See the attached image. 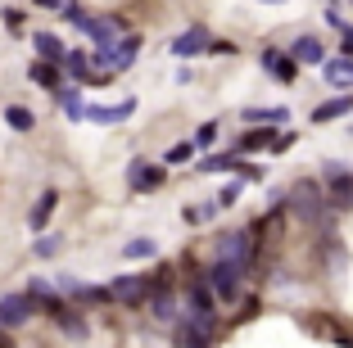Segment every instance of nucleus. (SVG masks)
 Segmentation results:
<instances>
[{
  "label": "nucleus",
  "mask_w": 353,
  "mask_h": 348,
  "mask_svg": "<svg viewBox=\"0 0 353 348\" xmlns=\"http://www.w3.org/2000/svg\"><path fill=\"white\" fill-rule=\"evenodd\" d=\"M259 63H263V72H272V77H276V82H285V86L299 77V59H294L290 50H276V45H268V50L259 54Z\"/></svg>",
  "instance_id": "1a4fd4ad"
},
{
  "label": "nucleus",
  "mask_w": 353,
  "mask_h": 348,
  "mask_svg": "<svg viewBox=\"0 0 353 348\" xmlns=\"http://www.w3.org/2000/svg\"><path fill=\"white\" fill-rule=\"evenodd\" d=\"M28 298L37 303V312H46V317H54V321L68 312V298H63V289L46 285V280H32V285H28Z\"/></svg>",
  "instance_id": "6e6552de"
},
{
  "label": "nucleus",
  "mask_w": 353,
  "mask_h": 348,
  "mask_svg": "<svg viewBox=\"0 0 353 348\" xmlns=\"http://www.w3.org/2000/svg\"><path fill=\"white\" fill-rule=\"evenodd\" d=\"M208 45H213L208 28H204V23H195V28H186L172 41V54H176V59H195V54H208Z\"/></svg>",
  "instance_id": "9d476101"
},
{
  "label": "nucleus",
  "mask_w": 353,
  "mask_h": 348,
  "mask_svg": "<svg viewBox=\"0 0 353 348\" xmlns=\"http://www.w3.org/2000/svg\"><path fill=\"white\" fill-rule=\"evenodd\" d=\"M59 100H63V113H68L73 123H82V118H86V104H82V95H77L73 86H63V91H59Z\"/></svg>",
  "instance_id": "393cba45"
},
{
  "label": "nucleus",
  "mask_w": 353,
  "mask_h": 348,
  "mask_svg": "<svg viewBox=\"0 0 353 348\" xmlns=\"http://www.w3.org/2000/svg\"><path fill=\"white\" fill-rule=\"evenodd\" d=\"M54 208H59V190H46V195L37 199V204H32V213H28V226L37 231V236H41V231H46V222L54 217Z\"/></svg>",
  "instance_id": "dca6fc26"
},
{
  "label": "nucleus",
  "mask_w": 353,
  "mask_h": 348,
  "mask_svg": "<svg viewBox=\"0 0 353 348\" xmlns=\"http://www.w3.org/2000/svg\"><path fill=\"white\" fill-rule=\"evenodd\" d=\"M136 113V100H123V104H91L86 109V123H127Z\"/></svg>",
  "instance_id": "ddd939ff"
},
{
  "label": "nucleus",
  "mask_w": 353,
  "mask_h": 348,
  "mask_svg": "<svg viewBox=\"0 0 353 348\" xmlns=\"http://www.w3.org/2000/svg\"><path fill=\"white\" fill-rule=\"evenodd\" d=\"M176 348H213V330L186 317L181 326H176Z\"/></svg>",
  "instance_id": "4468645a"
},
{
  "label": "nucleus",
  "mask_w": 353,
  "mask_h": 348,
  "mask_svg": "<svg viewBox=\"0 0 353 348\" xmlns=\"http://www.w3.org/2000/svg\"><path fill=\"white\" fill-rule=\"evenodd\" d=\"M150 312H154L159 321H172V317H176V303H172V294H168V285L154 289V298H150Z\"/></svg>",
  "instance_id": "b1692460"
},
{
  "label": "nucleus",
  "mask_w": 353,
  "mask_h": 348,
  "mask_svg": "<svg viewBox=\"0 0 353 348\" xmlns=\"http://www.w3.org/2000/svg\"><path fill=\"white\" fill-rule=\"evenodd\" d=\"M5 127H10V132H32V127H37V113H32L28 104H5Z\"/></svg>",
  "instance_id": "aec40b11"
},
{
  "label": "nucleus",
  "mask_w": 353,
  "mask_h": 348,
  "mask_svg": "<svg viewBox=\"0 0 353 348\" xmlns=\"http://www.w3.org/2000/svg\"><path fill=\"white\" fill-rule=\"evenodd\" d=\"M285 204L299 213V222L317 226L331 217V199H326V185L322 181H294L290 190H285Z\"/></svg>",
  "instance_id": "f257e3e1"
},
{
  "label": "nucleus",
  "mask_w": 353,
  "mask_h": 348,
  "mask_svg": "<svg viewBox=\"0 0 353 348\" xmlns=\"http://www.w3.org/2000/svg\"><path fill=\"white\" fill-rule=\"evenodd\" d=\"M322 77L349 95V91H353V59H349V54H335V59H326V63H322Z\"/></svg>",
  "instance_id": "f8f14e48"
},
{
  "label": "nucleus",
  "mask_w": 353,
  "mask_h": 348,
  "mask_svg": "<svg viewBox=\"0 0 353 348\" xmlns=\"http://www.w3.org/2000/svg\"><path fill=\"white\" fill-rule=\"evenodd\" d=\"M208 54H218V59H227V54H236V45H231V41H213V45H208Z\"/></svg>",
  "instance_id": "72a5a7b5"
},
{
  "label": "nucleus",
  "mask_w": 353,
  "mask_h": 348,
  "mask_svg": "<svg viewBox=\"0 0 353 348\" xmlns=\"http://www.w3.org/2000/svg\"><path fill=\"white\" fill-rule=\"evenodd\" d=\"M322 185L331 208H353V172L340 163V158H326L322 163Z\"/></svg>",
  "instance_id": "20e7f679"
},
{
  "label": "nucleus",
  "mask_w": 353,
  "mask_h": 348,
  "mask_svg": "<svg viewBox=\"0 0 353 348\" xmlns=\"http://www.w3.org/2000/svg\"><path fill=\"white\" fill-rule=\"evenodd\" d=\"M195 150H199L195 141H176L172 150L163 154V163H190V158H195Z\"/></svg>",
  "instance_id": "cd10ccee"
},
{
  "label": "nucleus",
  "mask_w": 353,
  "mask_h": 348,
  "mask_svg": "<svg viewBox=\"0 0 353 348\" xmlns=\"http://www.w3.org/2000/svg\"><path fill=\"white\" fill-rule=\"evenodd\" d=\"M276 145V127H254L236 141V154H259V150H272Z\"/></svg>",
  "instance_id": "a211bd4d"
},
{
  "label": "nucleus",
  "mask_w": 353,
  "mask_h": 348,
  "mask_svg": "<svg viewBox=\"0 0 353 348\" xmlns=\"http://www.w3.org/2000/svg\"><path fill=\"white\" fill-rule=\"evenodd\" d=\"M349 5H353V0H349Z\"/></svg>",
  "instance_id": "ea45409f"
},
{
  "label": "nucleus",
  "mask_w": 353,
  "mask_h": 348,
  "mask_svg": "<svg viewBox=\"0 0 353 348\" xmlns=\"http://www.w3.org/2000/svg\"><path fill=\"white\" fill-rule=\"evenodd\" d=\"M254 249H259V222L245 226V231H227V236H218V258L240 263L245 272L254 267Z\"/></svg>",
  "instance_id": "7ed1b4c3"
},
{
  "label": "nucleus",
  "mask_w": 353,
  "mask_h": 348,
  "mask_svg": "<svg viewBox=\"0 0 353 348\" xmlns=\"http://www.w3.org/2000/svg\"><path fill=\"white\" fill-rule=\"evenodd\" d=\"M154 254H159V245H154L150 236L127 240V245H123V258H127V263H141V258H154Z\"/></svg>",
  "instance_id": "5701e85b"
},
{
  "label": "nucleus",
  "mask_w": 353,
  "mask_h": 348,
  "mask_svg": "<svg viewBox=\"0 0 353 348\" xmlns=\"http://www.w3.org/2000/svg\"><path fill=\"white\" fill-rule=\"evenodd\" d=\"M259 5H285V0H259Z\"/></svg>",
  "instance_id": "4c0bfd02"
},
{
  "label": "nucleus",
  "mask_w": 353,
  "mask_h": 348,
  "mask_svg": "<svg viewBox=\"0 0 353 348\" xmlns=\"http://www.w3.org/2000/svg\"><path fill=\"white\" fill-rule=\"evenodd\" d=\"M59 249H63L59 236H37V240H32V254H37V258H54Z\"/></svg>",
  "instance_id": "c85d7f7f"
},
{
  "label": "nucleus",
  "mask_w": 353,
  "mask_h": 348,
  "mask_svg": "<svg viewBox=\"0 0 353 348\" xmlns=\"http://www.w3.org/2000/svg\"><path fill=\"white\" fill-rule=\"evenodd\" d=\"M213 141H218V123H204V127L195 132V145H199V150H208Z\"/></svg>",
  "instance_id": "2f4dec72"
},
{
  "label": "nucleus",
  "mask_w": 353,
  "mask_h": 348,
  "mask_svg": "<svg viewBox=\"0 0 353 348\" xmlns=\"http://www.w3.org/2000/svg\"><path fill=\"white\" fill-rule=\"evenodd\" d=\"M28 317H37V303L28 298V289H14V294H0V326L14 330Z\"/></svg>",
  "instance_id": "0eeeda50"
},
{
  "label": "nucleus",
  "mask_w": 353,
  "mask_h": 348,
  "mask_svg": "<svg viewBox=\"0 0 353 348\" xmlns=\"http://www.w3.org/2000/svg\"><path fill=\"white\" fill-rule=\"evenodd\" d=\"M250 276L240 263H227V258H213L208 263V272H204V280L213 285V294H218V303H236L240 298V280Z\"/></svg>",
  "instance_id": "f03ea898"
},
{
  "label": "nucleus",
  "mask_w": 353,
  "mask_h": 348,
  "mask_svg": "<svg viewBox=\"0 0 353 348\" xmlns=\"http://www.w3.org/2000/svg\"><path fill=\"white\" fill-rule=\"evenodd\" d=\"M290 54H294L299 63H312V68H322V63H326V45H322V37H312V32H303V37H294Z\"/></svg>",
  "instance_id": "9b49d317"
},
{
  "label": "nucleus",
  "mask_w": 353,
  "mask_h": 348,
  "mask_svg": "<svg viewBox=\"0 0 353 348\" xmlns=\"http://www.w3.org/2000/svg\"><path fill=\"white\" fill-rule=\"evenodd\" d=\"M349 113H353V91L335 95V100H322L317 109H312V123L322 127V123H335V118H349Z\"/></svg>",
  "instance_id": "2eb2a0df"
},
{
  "label": "nucleus",
  "mask_w": 353,
  "mask_h": 348,
  "mask_svg": "<svg viewBox=\"0 0 353 348\" xmlns=\"http://www.w3.org/2000/svg\"><path fill=\"white\" fill-rule=\"evenodd\" d=\"M59 326H63V335H73V339H86V330H91L82 317H73V312H63V317H59Z\"/></svg>",
  "instance_id": "7c9ffc66"
},
{
  "label": "nucleus",
  "mask_w": 353,
  "mask_h": 348,
  "mask_svg": "<svg viewBox=\"0 0 353 348\" xmlns=\"http://www.w3.org/2000/svg\"><path fill=\"white\" fill-rule=\"evenodd\" d=\"M63 72H68V77H86V72H91V54H86V50H68Z\"/></svg>",
  "instance_id": "a878e982"
},
{
  "label": "nucleus",
  "mask_w": 353,
  "mask_h": 348,
  "mask_svg": "<svg viewBox=\"0 0 353 348\" xmlns=\"http://www.w3.org/2000/svg\"><path fill=\"white\" fill-rule=\"evenodd\" d=\"M326 5H335V0H326Z\"/></svg>",
  "instance_id": "58836bf2"
},
{
  "label": "nucleus",
  "mask_w": 353,
  "mask_h": 348,
  "mask_svg": "<svg viewBox=\"0 0 353 348\" xmlns=\"http://www.w3.org/2000/svg\"><path fill=\"white\" fill-rule=\"evenodd\" d=\"M186 312H190V321H199V326H208V330H213V321H218V294H213V285H208L204 276L190 280V289H186Z\"/></svg>",
  "instance_id": "39448f33"
},
{
  "label": "nucleus",
  "mask_w": 353,
  "mask_h": 348,
  "mask_svg": "<svg viewBox=\"0 0 353 348\" xmlns=\"http://www.w3.org/2000/svg\"><path fill=\"white\" fill-rule=\"evenodd\" d=\"M0 19H5V32H23V10H10V5H5Z\"/></svg>",
  "instance_id": "473e14b6"
},
{
  "label": "nucleus",
  "mask_w": 353,
  "mask_h": 348,
  "mask_svg": "<svg viewBox=\"0 0 353 348\" xmlns=\"http://www.w3.org/2000/svg\"><path fill=\"white\" fill-rule=\"evenodd\" d=\"M28 77H32L37 86H46V91H54V95L63 91V72H59V63H46V59H37V63L28 68Z\"/></svg>",
  "instance_id": "6ab92c4d"
},
{
  "label": "nucleus",
  "mask_w": 353,
  "mask_h": 348,
  "mask_svg": "<svg viewBox=\"0 0 353 348\" xmlns=\"http://www.w3.org/2000/svg\"><path fill=\"white\" fill-rule=\"evenodd\" d=\"M290 145H294V132H285V136H276V145H272V150L281 154V150H290Z\"/></svg>",
  "instance_id": "f704fd0d"
},
{
  "label": "nucleus",
  "mask_w": 353,
  "mask_h": 348,
  "mask_svg": "<svg viewBox=\"0 0 353 348\" xmlns=\"http://www.w3.org/2000/svg\"><path fill=\"white\" fill-rule=\"evenodd\" d=\"M32 5H41V10H59V0H32Z\"/></svg>",
  "instance_id": "e433bc0d"
},
{
  "label": "nucleus",
  "mask_w": 353,
  "mask_h": 348,
  "mask_svg": "<svg viewBox=\"0 0 353 348\" xmlns=\"http://www.w3.org/2000/svg\"><path fill=\"white\" fill-rule=\"evenodd\" d=\"M240 190H245V176H236V181H227V185H222L218 195H213L218 213H222V208H231V204H236V199H240Z\"/></svg>",
  "instance_id": "bb28decb"
},
{
  "label": "nucleus",
  "mask_w": 353,
  "mask_h": 348,
  "mask_svg": "<svg viewBox=\"0 0 353 348\" xmlns=\"http://www.w3.org/2000/svg\"><path fill=\"white\" fill-rule=\"evenodd\" d=\"M32 45H37V54H41V59L46 63H59V68H63V59H68V50H63V41H59V37H54V32H37V37H32Z\"/></svg>",
  "instance_id": "f3484780"
},
{
  "label": "nucleus",
  "mask_w": 353,
  "mask_h": 348,
  "mask_svg": "<svg viewBox=\"0 0 353 348\" xmlns=\"http://www.w3.org/2000/svg\"><path fill=\"white\" fill-rule=\"evenodd\" d=\"M245 123H290V109L285 104H276V109H245Z\"/></svg>",
  "instance_id": "4be33fe9"
},
{
  "label": "nucleus",
  "mask_w": 353,
  "mask_h": 348,
  "mask_svg": "<svg viewBox=\"0 0 353 348\" xmlns=\"http://www.w3.org/2000/svg\"><path fill=\"white\" fill-rule=\"evenodd\" d=\"M136 54H141V37H123V41H118V63H114V72H127L136 63Z\"/></svg>",
  "instance_id": "412c9836"
},
{
  "label": "nucleus",
  "mask_w": 353,
  "mask_h": 348,
  "mask_svg": "<svg viewBox=\"0 0 353 348\" xmlns=\"http://www.w3.org/2000/svg\"><path fill=\"white\" fill-rule=\"evenodd\" d=\"M163 167L150 163V158H132L127 163V185H132V195H150V190H159L163 185Z\"/></svg>",
  "instance_id": "423d86ee"
},
{
  "label": "nucleus",
  "mask_w": 353,
  "mask_h": 348,
  "mask_svg": "<svg viewBox=\"0 0 353 348\" xmlns=\"http://www.w3.org/2000/svg\"><path fill=\"white\" fill-rule=\"evenodd\" d=\"M91 63H95V68H114V63H118V41L114 45H95V50H91Z\"/></svg>",
  "instance_id": "c756f323"
},
{
  "label": "nucleus",
  "mask_w": 353,
  "mask_h": 348,
  "mask_svg": "<svg viewBox=\"0 0 353 348\" xmlns=\"http://www.w3.org/2000/svg\"><path fill=\"white\" fill-rule=\"evenodd\" d=\"M340 54H349V59H353V28H344V50Z\"/></svg>",
  "instance_id": "c9c22d12"
}]
</instances>
